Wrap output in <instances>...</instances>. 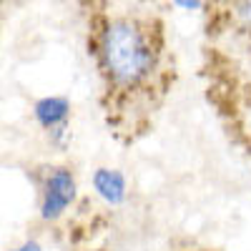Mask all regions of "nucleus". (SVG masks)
Masks as SVG:
<instances>
[{"mask_svg":"<svg viewBox=\"0 0 251 251\" xmlns=\"http://www.w3.org/2000/svg\"><path fill=\"white\" fill-rule=\"evenodd\" d=\"M226 10L219 13V20L226 30H231L236 38H244L251 43V3H226Z\"/></svg>","mask_w":251,"mask_h":251,"instance_id":"20e7f679","label":"nucleus"},{"mask_svg":"<svg viewBox=\"0 0 251 251\" xmlns=\"http://www.w3.org/2000/svg\"><path fill=\"white\" fill-rule=\"evenodd\" d=\"M68 100L66 98H58V96H50V98H43V100H38V106H35V118L40 121V126L53 133H60L63 131V126H66L68 121Z\"/></svg>","mask_w":251,"mask_h":251,"instance_id":"7ed1b4c3","label":"nucleus"},{"mask_svg":"<svg viewBox=\"0 0 251 251\" xmlns=\"http://www.w3.org/2000/svg\"><path fill=\"white\" fill-rule=\"evenodd\" d=\"M15 251H40V246H38L35 241H30V244H25V246H20V249H15Z\"/></svg>","mask_w":251,"mask_h":251,"instance_id":"423d86ee","label":"nucleus"},{"mask_svg":"<svg viewBox=\"0 0 251 251\" xmlns=\"http://www.w3.org/2000/svg\"><path fill=\"white\" fill-rule=\"evenodd\" d=\"M183 251H214V249H183Z\"/></svg>","mask_w":251,"mask_h":251,"instance_id":"0eeeda50","label":"nucleus"},{"mask_svg":"<svg viewBox=\"0 0 251 251\" xmlns=\"http://www.w3.org/2000/svg\"><path fill=\"white\" fill-rule=\"evenodd\" d=\"M88 48L113 136L123 143L138 141L153 128L176 83L163 20L151 10L106 5L93 15Z\"/></svg>","mask_w":251,"mask_h":251,"instance_id":"f257e3e1","label":"nucleus"},{"mask_svg":"<svg viewBox=\"0 0 251 251\" xmlns=\"http://www.w3.org/2000/svg\"><path fill=\"white\" fill-rule=\"evenodd\" d=\"M75 199V178L68 169H50L43 183V201H40V216L58 219Z\"/></svg>","mask_w":251,"mask_h":251,"instance_id":"f03ea898","label":"nucleus"},{"mask_svg":"<svg viewBox=\"0 0 251 251\" xmlns=\"http://www.w3.org/2000/svg\"><path fill=\"white\" fill-rule=\"evenodd\" d=\"M93 186L100 199H106L108 203H121L126 199V178L116 169H98L93 176Z\"/></svg>","mask_w":251,"mask_h":251,"instance_id":"39448f33","label":"nucleus"}]
</instances>
